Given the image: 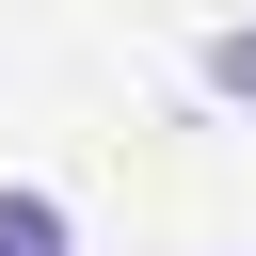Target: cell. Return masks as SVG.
I'll list each match as a JSON object with an SVG mask.
<instances>
[{"label":"cell","instance_id":"obj_1","mask_svg":"<svg viewBox=\"0 0 256 256\" xmlns=\"http://www.w3.org/2000/svg\"><path fill=\"white\" fill-rule=\"evenodd\" d=\"M0 256H64V208L48 192H0Z\"/></svg>","mask_w":256,"mask_h":256},{"label":"cell","instance_id":"obj_2","mask_svg":"<svg viewBox=\"0 0 256 256\" xmlns=\"http://www.w3.org/2000/svg\"><path fill=\"white\" fill-rule=\"evenodd\" d=\"M208 96H256V16H240V32H208Z\"/></svg>","mask_w":256,"mask_h":256}]
</instances>
